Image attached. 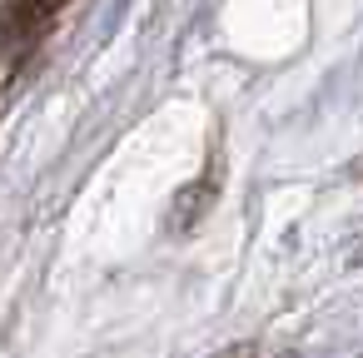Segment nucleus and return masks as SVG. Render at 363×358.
<instances>
[{
	"label": "nucleus",
	"instance_id": "f257e3e1",
	"mask_svg": "<svg viewBox=\"0 0 363 358\" xmlns=\"http://www.w3.org/2000/svg\"><path fill=\"white\" fill-rule=\"evenodd\" d=\"M55 11H60V0H6L0 6V55H11V60L26 55L45 35Z\"/></svg>",
	"mask_w": 363,
	"mask_h": 358
}]
</instances>
